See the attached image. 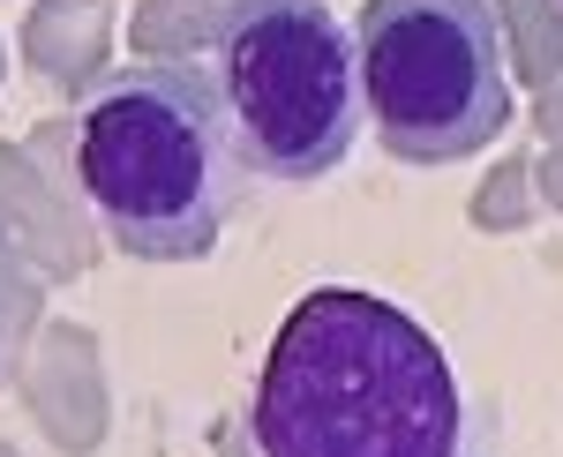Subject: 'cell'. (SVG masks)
Masks as SVG:
<instances>
[{
    "mask_svg": "<svg viewBox=\"0 0 563 457\" xmlns=\"http://www.w3.org/2000/svg\"><path fill=\"white\" fill-rule=\"evenodd\" d=\"M361 105L398 166L481 158L511 113V53L488 0H361Z\"/></svg>",
    "mask_w": 563,
    "mask_h": 457,
    "instance_id": "3957f363",
    "label": "cell"
},
{
    "mask_svg": "<svg viewBox=\"0 0 563 457\" xmlns=\"http://www.w3.org/2000/svg\"><path fill=\"white\" fill-rule=\"evenodd\" d=\"M241 172L218 83L180 60L106 76L76 121L84 203L135 263H203L233 218Z\"/></svg>",
    "mask_w": 563,
    "mask_h": 457,
    "instance_id": "7a4b0ae2",
    "label": "cell"
},
{
    "mask_svg": "<svg viewBox=\"0 0 563 457\" xmlns=\"http://www.w3.org/2000/svg\"><path fill=\"white\" fill-rule=\"evenodd\" d=\"M249 435L263 457H459V375L406 308L323 286L278 323Z\"/></svg>",
    "mask_w": 563,
    "mask_h": 457,
    "instance_id": "6da1fadb",
    "label": "cell"
},
{
    "mask_svg": "<svg viewBox=\"0 0 563 457\" xmlns=\"http://www.w3.org/2000/svg\"><path fill=\"white\" fill-rule=\"evenodd\" d=\"M218 98L241 166L323 180L361 135V45L323 0H241L218 31Z\"/></svg>",
    "mask_w": 563,
    "mask_h": 457,
    "instance_id": "277c9868",
    "label": "cell"
}]
</instances>
